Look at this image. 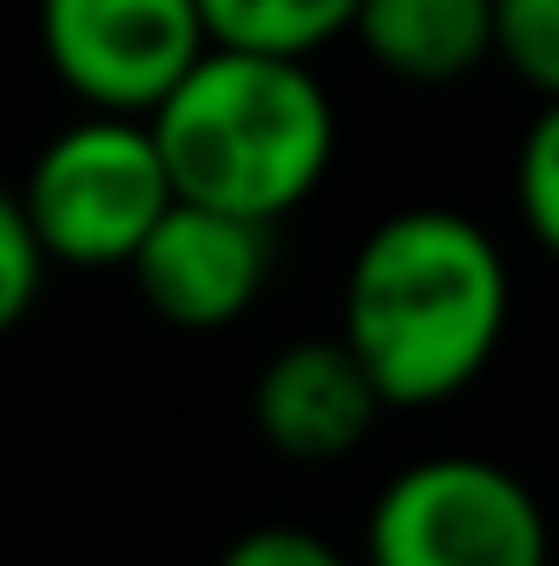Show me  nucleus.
Instances as JSON below:
<instances>
[{
	"label": "nucleus",
	"mask_w": 559,
	"mask_h": 566,
	"mask_svg": "<svg viewBox=\"0 0 559 566\" xmlns=\"http://www.w3.org/2000/svg\"><path fill=\"white\" fill-rule=\"evenodd\" d=\"M507 303L500 244L447 205H409L356 244L336 336L382 409H434L481 382L507 336Z\"/></svg>",
	"instance_id": "f257e3e1"
},
{
	"label": "nucleus",
	"mask_w": 559,
	"mask_h": 566,
	"mask_svg": "<svg viewBox=\"0 0 559 566\" xmlns=\"http://www.w3.org/2000/svg\"><path fill=\"white\" fill-rule=\"evenodd\" d=\"M171 198L251 224L289 218L336 158V106L309 60L204 46L145 113Z\"/></svg>",
	"instance_id": "f03ea898"
},
{
	"label": "nucleus",
	"mask_w": 559,
	"mask_h": 566,
	"mask_svg": "<svg viewBox=\"0 0 559 566\" xmlns=\"http://www.w3.org/2000/svg\"><path fill=\"white\" fill-rule=\"evenodd\" d=\"M46 264L60 271H126L145 231L171 205L165 158L145 119L80 113L33 151L27 185L13 191Z\"/></svg>",
	"instance_id": "7ed1b4c3"
},
{
	"label": "nucleus",
	"mask_w": 559,
	"mask_h": 566,
	"mask_svg": "<svg viewBox=\"0 0 559 566\" xmlns=\"http://www.w3.org/2000/svg\"><path fill=\"white\" fill-rule=\"evenodd\" d=\"M362 566H553V521L514 468L428 454L382 481Z\"/></svg>",
	"instance_id": "20e7f679"
},
{
	"label": "nucleus",
	"mask_w": 559,
	"mask_h": 566,
	"mask_svg": "<svg viewBox=\"0 0 559 566\" xmlns=\"http://www.w3.org/2000/svg\"><path fill=\"white\" fill-rule=\"evenodd\" d=\"M204 46L198 0H40V53L86 113L145 119Z\"/></svg>",
	"instance_id": "39448f33"
},
{
	"label": "nucleus",
	"mask_w": 559,
	"mask_h": 566,
	"mask_svg": "<svg viewBox=\"0 0 559 566\" xmlns=\"http://www.w3.org/2000/svg\"><path fill=\"white\" fill-rule=\"evenodd\" d=\"M271 231L277 224H251V218L171 198L126 271L158 323L191 336L231 329L238 316H251V303L271 283Z\"/></svg>",
	"instance_id": "423d86ee"
},
{
	"label": "nucleus",
	"mask_w": 559,
	"mask_h": 566,
	"mask_svg": "<svg viewBox=\"0 0 559 566\" xmlns=\"http://www.w3.org/2000/svg\"><path fill=\"white\" fill-rule=\"evenodd\" d=\"M251 422L271 454L296 461V468H329L376 434L382 396L342 336H303L264 363V376L251 389Z\"/></svg>",
	"instance_id": "0eeeda50"
},
{
	"label": "nucleus",
	"mask_w": 559,
	"mask_h": 566,
	"mask_svg": "<svg viewBox=\"0 0 559 566\" xmlns=\"http://www.w3.org/2000/svg\"><path fill=\"white\" fill-rule=\"evenodd\" d=\"M349 40L402 86H454L494 60V0H356Z\"/></svg>",
	"instance_id": "6e6552de"
},
{
	"label": "nucleus",
	"mask_w": 559,
	"mask_h": 566,
	"mask_svg": "<svg viewBox=\"0 0 559 566\" xmlns=\"http://www.w3.org/2000/svg\"><path fill=\"white\" fill-rule=\"evenodd\" d=\"M198 20H204L211 46L309 60L349 33L356 0H198Z\"/></svg>",
	"instance_id": "1a4fd4ad"
},
{
	"label": "nucleus",
	"mask_w": 559,
	"mask_h": 566,
	"mask_svg": "<svg viewBox=\"0 0 559 566\" xmlns=\"http://www.w3.org/2000/svg\"><path fill=\"white\" fill-rule=\"evenodd\" d=\"M494 60L540 99H559V0H494Z\"/></svg>",
	"instance_id": "9d476101"
},
{
	"label": "nucleus",
	"mask_w": 559,
	"mask_h": 566,
	"mask_svg": "<svg viewBox=\"0 0 559 566\" xmlns=\"http://www.w3.org/2000/svg\"><path fill=\"white\" fill-rule=\"evenodd\" d=\"M514 198H520V218L534 231V244L559 264V99L540 106V119L527 126L520 158H514Z\"/></svg>",
	"instance_id": "9b49d317"
},
{
	"label": "nucleus",
	"mask_w": 559,
	"mask_h": 566,
	"mask_svg": "<svg viewBox=\"0 0 559 566\" xmlns=\"http://www.w3.org/2000/svg\"><path fill=\"white\" fill-rule=\"evenodd\" d=\"M46 271H53V264H46V251H40L33 224H27L20 198L0 185V336L27 323V310L40 303V283H46Z\"/></svg>",
	"instance_id": "f8f14e48"
},
{
	"label": "nucleus",
	"mask_w": 559,
	"mask_h": 566,
	"mask_svg": "<svg viewBox=\"0 0 559 566\" xmlns=\"http://www.w3.org/2000/svg\"><path fill=\"white\" fill-rule=\"evenodd\" d=\"M218 566H349L323 534H309V527H251V534H238Z\"/></svg>",
	"instance_id": "ddd939ff"
},
{
	"label": "nucleus",
	"mask_w": 559,
	"mask_h": 566,
	"mask_svg": "<svg viewBox=\"0 0 559 566\" xmlns=\"http://www.w3.org/2000/svg\"><path fill=\"white\" fill-rule=\"evenodd\" d=\"M553 554H559V527H553Z\"/></svg>",
	"instance_id": "4468645a"
}]
</instances>
